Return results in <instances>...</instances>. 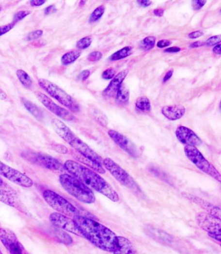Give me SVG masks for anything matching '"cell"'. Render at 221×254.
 I'll list each match as a JSON object with an SVG mask.
<instances>
[{"instance_id":"1","label":"cell","mask_w":221,"mask_h":254,"mask_svg":"<svg viewBox=\"0 0 221 254\" xmlns=\"http://www.w3.org/2000/svg\"><path fill=\"white\" fill-rule=\"evenodd\" d=\"M73 219L82 237L100 249L116 254L117 236L112 230L90 217L79 215Z\"/></svg>"},{"instance_id":"2","label":"cell","mask_w":221,"mask_h":254,"mask_svg":"<svg viewBox=\"0 0 221 254\" xmlns=\"http://www.w3.org/2000/svg\"><path fill=\"white\" fill-rule=\"evenodd\" d=\"M64 166L65 170L88 188L99 192L110 201L116 203L120 201V196L112 187L92 169L73 160L66 161Z\"/></svg>"},{"instance_id":"3","label":"cell","mask_w":221,"mask_h":254,"mask_svg":"<svg viewBox=\"0 0 221 254\" xmlns=\"http://www.w3.org/2000/svg\"><path fill=\"white\" fill-rule=\"evenodd\" d=\"M61 186L70 195L82 203L93 204L95 197L91 189L78 179L69 174H63L59 177Z\"/></svg>"},{"instance_id":"4","label":"cell","mask_w":221,"mask_h":254,"mask_svg":"<svg viewBox=\"0 0 221 254\" xmlns=\"http://www.w3.org/2000/svg\"><path fill=\"white\" fill-rule=\"evenodd\" d=\"M42 195L46 203L57 212L62 213L70 218H74L75 217L82 215L79 210L72 204L53 190H44Z\"/></svg>"},{"instance_id":"5","label":"cell","mask_w":221,"mask_h":254,"mask_svg":"<svg viewBox=\"0 0 221 254\" xmlns=\"http://www.w3.org/2000/svg\"><path fill=\"white\" fill-rule=\"evenodd\" d=\"M38 84L44 91L47 92V94L56 99L64 107L68 108L74 112L79 111V106L76 100L56 84L45 79H40Z\"/></svg>"},{"instance_id":"6","label":"cell","mask_w":221,"mask_h":254,"mask_svg":"<svg viewBox=\"0 0 221 254\" xmlns=\"http://www.w3.org/2000/svg\"><path fill=\"white\" fill-rule=\"evenodd\" d=\"M184 153L190 161H191L200 170L212 177L219 182H221L220 173L204 157L203 154L197 149V148H196L195 146L186 145L184 148Z\"/></svg>"},{"instance_id":"7","label":"cell","mask_w":221,"mask_h":254,"mask_svg":"<svg viewBox=\"0 0 221 254\" xmlns=\"http://www.w3.org/2000/svg\"><path fill=\"white\" fill-rule=\"evenodd\" d=\"M103 165L123 186L126 187L134 191H140L139 187L134 179L112 159L106 158L103 160Z\"/></svg>"},{"instance_id":"8","label":"cell","mask_w":221,"mask_h":254,"mask_svg":"<svg viewBox=\"0 0 221 254\" xmlns=\"http://www.w3.org/2000/svg\"><path fill=\"white\" fill-rule=\"evenodd\" d=\"M25 159L31 163L39 165L40 167L56 171H64V165L55 158L44 153H27L24 155Z\"/></svg>"},{"instance_id":"9","label":"cell","mask_w":221,"mask_h":254,"mask_svg":"<svg viewBox=\"0 0 221 254\" xmlns=\"http://www.w3.org/2000/svg\"><path fill=\"white\" fill-rule=\"evenodd\" d=\"M0 175L5 177L11 182L24 188H31L33 186V182L30 177L1 161H0Z\"/></svg>"},{"instance_id":"10","label":"cell","mask_w":221,"mask_h":254,"mask_svg":"<svg viewBox=\"0 0 221 254\" xmlns=\"http://www.w3.org/2000/svg\"><path fill=\"white\" fill-rule=\"evenodd\" d=\"M196 220L200 228L207 232L209 236L211 235H221V219L208 213L199 212L196 216Z\"/></svg>"},{"instance_id":"11","label":"cell","mask_w":221,"mask_h":254,"mask_svg":"<svg viewBox=\"0 0 221 254\" xmlns=\"http://www.w3.org/2000/svg\"><path fill=\"white\" fill-rule=\"evenodd\" d=\"M0 240L9 253L13 254H27L22 244L15 233L9 229L0 228Z\"/></svg>"},{"instance_id":"12","label":"cell","mask_w":221,"mask_h":254,"mask_svg":"<svg viewBox=\"0 0 221 254\" xmlns=\"http://www.w3.org/2000/svg\"><path fill=\"white\" fill-rule=\"evenodd\" d=\"M49 221L55 228L72 233L78 236L82 237L74 219L66 215L58 212L51 213L49 216Z\"/></svg>"},{"instance_id":"13","label":"cell","mask_w":221,"mask_h":254,"mask_svg":"<svg viewBox=\"0 0 221 254\" xmlns=\"http://www.w3.org/2000/svg\"><path fill=\"white\" fill-rule=\"evenodd\" d=\"M36 97L38 98V100L50 111L54 113L61 118L64 119V120L72 121L74 120V115L72 113L70 112L68 110L64 109V108L60 107L58 105H57L55 102L52 101L49 97L46 95L45 94L41 93V92H36Z\"/></svg>"},{"instance_id":"14","label":"cell","mask_w":221,"mask_h":254,"mask_svg":"<svg viewBox=\"0 0 221 254\" xmlns=\"http://www.w3.org/2000/svg\"><path fill=\"white\" fill-rule=\"evenodd\" d=\"M108 134L111 139L128 155L134 158L140 157V153L138 147L126 136L114 130H109Z\"/></svg>"},{"instance_id":"15","label":"cell","mask_w":221,"mask_h":254,"mask_svg":"<svg viewBox=\"0 0 221 254\" xmlns=\"http://www.w3.org/2000/svg\"><path fill=\"white\" fill-rule=\"evenodd\" d=\"M69 145L72 146L82 157L103 165V159H102L101 157L93 151L87 144L84 143L77 136Z\"/></svg>"},{"instance_id":"16","label":"cell","mask_w":221,"mask_h":254,"mask_svg":"<svg viewBox=\"0 0 221 254\" xmlns=\"http://www.w3.org/2000/svg\"><path fill=\"white\" fill-rule=\"evenodd\" d=\"M175 134L178 141L184 145L199 146L202 143L201 140L197 134L188 127H178Z\"/></svg>"},{"instance_id":"17","label":"cell","mask_w":221,"mask_h":254,"mask_svg":"<svg viewBox=\"0 0 221 254\" xmlns=\"http://www.w3.org/2000/svg\"><path fill=\"white\" fill-rule=\"evenodd\" d=\"M0 201L9 206L18 208V197L16 192L5 183L0 186Z\"/></svg>"},{"instance_id":"18","label":"cell","mask_w":221,"mask_h":254,"mask_svg":"<svg viewBox=\"0 0 221 254\" xmlns=\"http://www.w3.org/2000/svg\"><path fill=\"white\" fill-rule=\"evenodd\" d=\"M184 197L193 202V203L197 204L198 206L201 207L202 208L206 211L207 213L209 214L213 215V216L217 217V218L221 219V208L220 207L217 206L212 205V204L208 203V202L205 201V200L201 199V198L196 197V196L190 195V194L183 193Z\"/></svg>"},{"instance_id":"19","label":"cell","mask_w":221,"mask_h":254,"mask_svg":"<svg viewBox=\"0 0 221 254\" xmlns=\"http://www.w3.org/2000/svg\"><path fill=\"white\" fill-rule=\"evenodd\" d=\"M51 125L54 130L57 132V134L68 144H70L72 140L76 137L74 132L60 119H53L51 121Z\"/></svg>"},{"instance_id":"20","label":"cell","mask_w":221,"mask_h":254,"mask_svg":"<svg viewBox=\"0 0 221 254\" xmlns=\"http://www.w3.org/2000/svg\"><path fill=\"white\" fill-rule=\"evenodd\" d=\"M128 74V70H124L114 76V78L110 82L109 86L104 90L105 95L108 97H114Z\"/></svg>"},{"instance_id":"21","label":"cell","mask_w":221,"mask_h":254,"mask_svg":"<svg viewBox=\"0 0 221 254\" xmlns=\"http://www.w3.org/2000/svg\"><path fill=\"white\" fill-rule=\"evenodd\" d=\"M161 113L169 120L176 121L184 116L186 109L181 105L165 106L161 109Z\"/></svg>"},{"instance_id":"22","label":"cell","mask_w":221,"mask_h":254,"mask_svg":"<svg viewBox=\"0 0 221 254\" xmlns=\"http://www.w3.org/2000/svg\"><path fill=\"white\" fill-rule=\"evenodd\" d=\"M117 245L118 250L116 254H136V250L133 244L124 237L117 236Z\"/></svg>"},{"instance_id":"23","label":"cell","mask_w":221,"mask_h":254,"mask_svg":"<svg viewBox=\"0 0 221 254\" xmlns=\"http://www.w3.org/2000/svg\"><path fill=\"white\" fill-rule=\"evenodd\" d=\"M116 103L119 105H126L129 101V90L124 84H122L116 94Z\"/></svg>"},{"instance_id":"24","label":"cell","mask_w":221,"mask_h":254,"mask_svg":"<svg viewBox=\"0 0 221 254\" xmlns=\"http://www.w3.org/2000/svg\"><path fill=\"white\" fill-rule=\"evenodd\" d=\"M22 102L27 111L30 113H32L36 119H38V120H42L43 119V112L37 106L34 105V103H32L29 100L25 99V98H22Z\"/></svg>"},{"instance_id":"25","label":"cell","mask_w":221,"mask_h":254,"mask_svg":"<svg viewBox=\"0 0 221 254\" xmlns=\"http://www.w3.org/2000/svg\"><path fill=\"white\" fill-rule=\"evenodd\" d=\"M136 109L139 112H149L151 110V102L147 97H140L136 100Z\"/></svg>"},{"instance_id":"26","label":"cell","mask_w":221,"mask_h":254,"mask_svg":"<svg viewBox=\"0 0 221 254\" xmlns=\"http://www.w3.org/2000/svg\"><path fill=\"white\" fill-rule=\"evenodd\" d=\"M53 235L57 238V240L61 242V243L70 245L73 242L72 238H71L70 235L67 234L66 232H64V230H61V229L55 228L53 230Z\"/></svg>"},{"instance_id":"27","label":"cell","mask_w":221,"mask_h":254,"mask_svg":"<svg viewBox=\"0 0 221 254\" xmlns=\"http://www.w3.org/2000/svg\"><path fill=\"white\" fill-rule=\"evenodd\" d=\"M80 55H81V53L78 50L70 51L63 56L61 58V62L64 66H68V65L74 63L76 60H78V58L80 57Z\"/></svg>"},{"instance_id":"28","label":"cell","mask_w":221,"mask_h":254,"mask_svg":"<svg viewBox=\"0 0 221 254\" xmlns=\"http://www.w3.org/2000/svg\"><path fill=\"white\" fill-rule=\"evenodd\" d=\"M91 113V117L99 123L102 126L106 127L108 125V119L105 113L103 111H99L97 109H92L90 111Z\"/></svg>"},{"instance_id":"29","label":"cell","mask_w":221,"mask_h":254,"mask_svg":"<svg viewBox=\"0 0 221 254\" xmlns=\"http://www.w3.org/2000/svg\"><path fill=\"white\" fill-rule=\"evenodd\" d=\"M132 48L130 46H126L122 49L116 52L110 57V60L112 61H119V60L125 59L131 55Z\"/></svg>"},{"instance_id":"30","label":"cell","mask_w":221,"mask_h":254,"mask_svg":"<svg viewBox=\"0 0 221 254\" xmlns=\"http://www.w3.org/2000/svg\"><path fill=\"white\" fill-rule=\"evenodd\" d=\"M16 76L18 77L19 80L21 83L26 88H30L32 86V78L29 76L25 71L18 70L16 72Z\"/></svg>"},{"instance_id":"31","label":"cell","mask_w":221,"mask_h":254,"mask_svg":"<svg viewBox=\"0 0 221 254\" xmlns=\"http://www.w3.org/2000/svg\"><path fill=\"white\" fill-rule=\"evenodd\" d=\"M155 42L156 38L155 36H147L140 42V48L143 51H149L155 47Z\"/></svg>"},{"instance_id":"32","label":"cell","mask_w":221,"mask_h":254,"mask_svg":"<svg viewBox=\"0 0 221 254\" xmlns=\"http://www.w3.org/2000/svg\"><path fill=\"white\" fill-rule=\"evenodd\" d=\"M105 7L103 5L98 7L97 9H95L94 11V12L90 15L89 18L90 23H94L99 20L100 18L103 16L104 13H105Z\"/></svg>"},{"instance_id":"33","label":"cell","mask_w":221,"mask_h":254,"mask_svg":"<svg viewBox=\"0 0 221 254\" xmlns=\"http://www.w3.org/2000/svg\"><path fill=\"white\" fill-rule=\"evenodd\" d=\"M92 42V37H90V36L82 38L80 40H79L78 43H77V48L79 49H86V48L90 47V46L91 45Z\"/></svg>"},{"instance_id":"34","label":"cell","mask_w":221,"mask_h":254,"mask_svg":"<svg viewBox=\"0 0 221 254\" xmlns=\"http://www.w3.org/2000/svg\"><path fill=\"white\" fill-rule=\"evenodd\" d=\"M30 13V11H19V12L15 15L14 18H13V23L15 24V23L20 22V20H23L25 17L28 16Z\"/></svg>"},{"instance_id":"35","label":"cell","mask_w":221,"mask_h":254,"mask_svg":"<svg viewBox=\"0 0 221 254\" xmlns=\"http://www.w3.org/2000/svg\"><path fill=\"white\" fill-rule=\"evenodd\" d=\"M116 75V71L112 68H109L106 70L102 74V78L105 80L112 79Z\"/></svg>"},{"instance_id":"36","label":"cell","mask_w":221,"mask_h":254,"mask_svg":"<svg viewBox=\"0 0 221 254\" xmlns=\"http://www.w3.org/2000/svg\"><path fill=\"white\" fill-rule=\"evenodd\" d=\"M221 41V35H216L211 36L205 42V45L207 46H212L215 45V44H218L220 43Z\"/></svg>"},{"instance_id":"37","label":"cell","mask_w":221,"mask_h":254,"mask_svg":"<svg viewBox=\"0 0 221 254\" xmlns=\"http://www.w3.org/2000/svg\"><path fill=\"white\" fill-rule=\"evenodd\" d=\"M43 34V32L42 30H36L34 32H30L28 34V36H27V40H34L38 39L40 36Z\"/></svg>"},{"instance_id":"38","label":"cell","mask_w":221,"mask_h":254,"mask_svg":"<svg viewBox=\"0 0 221 254\" xmlns=\"http://www.w3.org/2000/svg\"><path fill=\"white\" fill-rule=\"evenodd\" d=\"M102 57H103V55H102L101 52L94 51L88 55V60L90 62H96L99 61Z\"/></svg>"},{"instance_id":"39","label":"cell","mask_w":221,"mask_h":254,"mask_svg":"<svg viewBox=\"0 0 221 254\" xmlns=\"http://www.w3.org/2000/svg\"><path fill=\"white\" fill-rule=\"evenodd\" d=\"M15 24L14 23H11V24H9L5 25V26H3L0 27V36L3 35L4 34H6L7 32H8L9 31L12 30L14 28Z\"/></svg>"},{"instance_id":"40","label":"cell","mask_w":221,"mask_h":254,"mask_svg":"<svg viewBox=\"0 0 221 254\" xmlns=\"http://www.w3.org/2000/svg\"><path fill=\"white\" fill-rule=\"evenodd\" d=\"M53 149L55 151L58 152V153L61 154H64V155L68 153V149L65 146L60 145V144H54L53 145Z\"/></svg>"},{"instance_id":"41","label":"cell","mask_w":221,"mask_h":254,"mask_svg":"<svg viewBox=\"0 0 221 254\" xmlns=\"http://www.w3.org/2000/svg\"><path fill=\"white\" fill-rule=\"evenodd\" d=\"M205 3H206V1L195 0V1H192V7H193L194 10H199V9L203 8Z\"/></svg>"},{"instance_id":"42","label":"cell","mask_w":221,"mask_h":254,"mask_svg":"<svg viewBox=\"0 0 221 254\" xmlns=\"http://www.w3.org/2000/svg\"><path fill=\"white\" fill-rule=\"evenodd\" d=\"M90 75V72L89 70L82 71V72L80 73L79 75V79L81 80L82 81H84V80H86L88 78H89Z\"/></svg>"},{"instance_id":"43","label":"cell","mask_w":221,"mask_h":254,"mask_svg":"<svg viewBox=\"0 0 221 254\" xmlns=\"http://www.w3.org/2000/svg\"><path fill=\"white\" fill-rule=\"evenodd\" d=\"M172 43V41L169 40H161L158 42L157 46L159 48H163L171 45Z\"/></svg>"},{"instance_id":"44","label":"cell","mask_w":221,"mask_h":254,"mask_svg":"<svg viewBox=\"0 0 221 254\" xmlns=\"http://www.w3.org/2000/svg\"><path fill=\"white\" fill-rule=\"evenodd\" d=\"M203 34L204 32L202 31H197V32H192L191 33H189L188 37L191 38V39H195V38L201 37Z\"/></svg>"},{"instance_id":"45","label":"cell","mask_w":221,"mask_h":254,"mask_svg":"<svg viewBox=\"0 0 221 254\" xmlns=\"http://www.w3.org/2000/svg\"><path fill=\"white\" fill-rule=\"evenodd\" d=\"M56 11L57 9L55 5H50V6L47 7V8L45 9L44 13H45V15H48L53 14V13L56 12Z\"/></svg>"},{"instance_id":"46","label":"cell","mask_w":221,"mask_h":254,"mask_svg":"<svg viewBox=\"0 0 221 254\" xmlns=\"http://www.w3.org/2000/svg\"><path fill=\"white\" fill-rule=\"evenodd\" d=\"M45 3V0H32V1H31V5L33 7L40 6Z\"/></svg>"},{"instance_id":"47","label":"cell","mask_w":221,"mask_h":254,"mask_svg":"<svg viewBox=\"0 0 221 254\" xmlns=\"http://www.w3.org/2000/svg\"><path fill=\"white\" fill-rule=\"evenodd\" d=\"M173 74H174V70L168 71V72L166 73V74H165L164 78L163 79V82H165L168 81V80H170V79L172 78Z\"/></svg>"},{"instance_id":"48","label":"cell","mask_w":221,"mask_h":254,"mask_svg":"<svg viewBox=\"0 0 221 254\" xmlns=\"http://www.w3.org/2000/svg\"><path fill=\"white\" fill-rule=\"evenodd\" d=\"M137 3L140 5H141L143 7H147L150 6L151 5V1H147V0H142V1H137Z\"/></svg>"},{"instance_id":"49","label":"cell","mask_w":221,"mask_h":254,"mask_svg":"<svg viewBox=\"0 0 221 254\" xmlns=\"http://www.w3.org/2000/svg\"><path fill=\"white\" fill-rule=\"evenodd\" d=\"M205 45V42L203 41H197L192 43L191 45L189 46V47L191 48H196L202 47V46Z\"/></svg>"},{"instance_id":"50","label":"cell","mask_w":221,"mask_h":254,"mask_svg":"<svg viewBox=\"0 0 221 254\" xmlns=\"http://www.w3.org/2000/svg\"><path fill=\"white\" fill-rule=\"evenodd\" d=\"M181 50L180 48L178 47H172L168 48L165 50V52H168V53H177Z\"/></svg>"},{"instance_id":"51","label":"cell","mask_w":221,"mask_h":254,"mask_svg":"<svg viewBox=\"0 0 221 254\" xmlns=\"http://www.w3.org/2000/svg\"><path fill=\"white\" fill-rule=\"evenodd\" d=\"M153 13L154 14L156 15V16L161 17L163 16L164 11H163V9H157L153 11Z\"/></svg>"},{"instance_id":"52","label":"cell","mask_w":221,"mask_h":254,"mask_svg":"<svg viewBox=\"0 0 221 254\" xmlns=\"http://www.w3.org/2000/svg\"><path fill=\"white\" fill-rule=\"evenodd\" d=\"M221 43L217 44L216 46H215L213 49V52L216 55H221Z\"/></svg>"},{"instance_id":"53","label":"cell","mask_w":221,"mask_h":254,"mask_svg":"<svg viewBox=\"0 0 221 254\" xmlns=\"http://www.w3.org/2000/svg\"><path fill=\"white\" fill-rule=\"evenodd\" d=\"M4 182H3V180H2V179H1V178H0V186H2V185L3 184H4Z\"/></svg>"},{"instance_id":"54","label":"cell","mask_w":221,"mask_h":254,"mask_svg":"<svg viewBox=\"0 0 221 254\" xmlns=\"http://www.w3.org/2000/svg\"><path fill=\"white\" fill-rule=\"evenodd\" d=\"M2 254V252H1V250H0V254Z\"/></svg>"},{"instance_id":"55","label":"cell","mask_w":221,"mask_h":254,"mask_svg":"<svg viewBox=\"0 0 221 254\" xmlns=\"http://www.w3.org/2000/svg\"><path fill=\"white\" fill-rule=\"evenodd\" d=\"M0 11H1V7H0Z\"/></svg>"}]
</instances>
